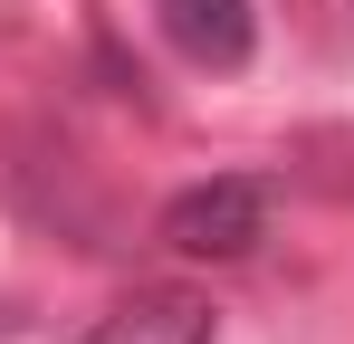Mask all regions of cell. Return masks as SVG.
Here are the masks:
<instances>
[{"label":"cell","instance_id":"obj_2","mask_svg":"<svg viewBox=\"0 0 354 344\" xmlns=\"http://www.w3.org/2000/svg\"><path fill=\"white\" fill-rule=\"evenodd\" d=\"M211 335H221L211 296H192V287H134V296L106 306L77 344H211Z\"/></svg>","mask_w":354,"mask_h":344},{"label":"cell","instance_id":"obj_3","mask_svg":"<svg viewBox=\"0 0 354 344\" xmlns=\"http://www.w3.org/2000/svg\"><path fill=\"white\" fill-rule=\"evenodd\" d=\"M153 19H163V39H173L192 67H249V48H259V10L249 0H153Z\"/></svg>","mask_w":354,"mask_h":344},{"label":"cell","instance_id":"obj_1","mask_svg":"<svg viewBox=\"0 0 354 344\" xmlns=\"http://www.w3.org/2000/svg\"><path fill=\"white\" fill-rule=\"evenodd\" d=\"M259 229H268V182H249V172L192 182L163 201V239L182 258H239V249H259Z\"/></svg>","mask_w":354,"mask_h":344}]
</instances>
